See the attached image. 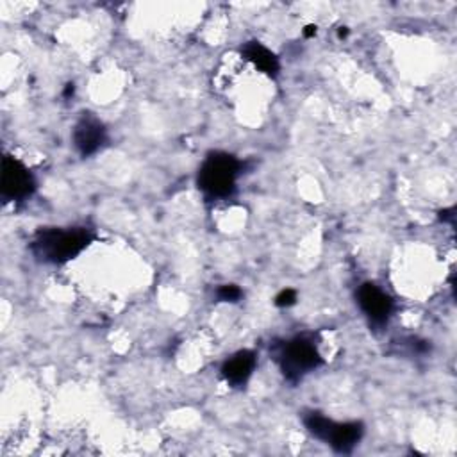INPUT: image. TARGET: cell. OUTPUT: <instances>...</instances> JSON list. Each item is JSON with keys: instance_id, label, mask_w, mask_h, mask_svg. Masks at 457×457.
<instances>
[{"instance_id": "6da1fadb", "label": "cell", "mask_w": 457, "mask_h": 457, "mask_svg": "<svg viewBox=\"0 0 457 457\" xmlns=\"http://www.w3.org/2000/svg\"><path fill=\"white\" fill-rule=\"evenodd\" d=\"M95 239L87 227H46L39 228L29 243L36 261L45 264H64L82 253Z\"/></svg>"}, {"instance_id": "7a4b0ae2", "label": "cell", "mask_w": 457, "mask_h": 457, "mask_svg": "<svg viewBox=\"0 0 457 457\" xmlns=\"http://www.w3.org/2000/svg\"><path fill=\"white\" fill-rule=\"evenodd\" d=\"M270 355L284 378L291 384H296L323 364V357L312 334H296L287 339H277L270 346Z\"/></svg>"}, {"instance_id": "3957f363", "label": "cell", "mask_w": 457, "mask_h": 457, "mask_svg": "<svg viewBox=\"0 0 457 457\" xmlns=\"http://www.w3.org/2000/svg\"><path fill=\"white\" fill-rule=\"evenodd\" d=\"M241 168V161L232 154L223 150L209 152L198 168L196 186L209 200L228 198L236 191Z\"/></svg>"}, {"instance_id": "277c9868", "label": "cell", "mask_w": 457, "mask_h": 457, "mask_svg": "<svg viewBox=\"0 0 457 457\" xmlns=\"http://www.w3.org/2000/svg\"><path fill=\"white\" fill-rule=\"evenodd\" d=\"M307 432L337 453H352L364 436L362 421H334L318 411L302 416Z\"/></svg>"}, {"instance_id": "5b68a950", "label": "cell", "mask_w": 457, "mask_h": 457, "mask_svg": "<svg viewBox=\"0 0 457 457\" xmlns=\"http://www.w3.org/2000/svg\"><path fill=\"white\" fill-rule=\"evenodd\" d=\"M0 189H2V198L5 202H21L34 193L36 179L21 161L7 154L2 159Z\"/></svg>"}, {"instance_id": "8992f818", "label": "cell", "mask_w": 457, "mask_h": 457, "mask_svg": "<svg viewBox=\"0 0 457 457\" xmlns=\"http://www.w3.org/2000/svg\"><path fill=\"white\" fill-rule=\"evenodd\" d=\"M357 305L368 318L370 325L384 327L395 311L393 298L373 282H362L355 291Z\"/></svg>"}, {"instance_id": "52a82bcc", "label": "cell", "mask_w": 457, "mask_h": 457, "mask_svg": "<svg viewBox=\"0 0 457 457\" xmlns=\"http://www.w3.org/2000/svg\"><path fill=\"white\" fill-rule=\"evenodd\" d=\"M107 141L109 136L105 125L93 112H82L71 130V143L75 150L82 157H89L100 152Z\"/></svg>"}, {"instance_id": "ba28073f", "label": "cell", "mask_w": 457, "mask_h": 457, "mask_svg": "<svg viewBox=\"0 0 457 457\" xmlns=\"http://www.w3.org/2000/svg\"><path fill=\"white\" fill-rule=\"evenodd\" d=\"M257 366V353L253 350H239L221 364V377L232 387H245Z\"/></svg>"}, {"instance_id": "9c48e42d", "label": "cell", "mask_w": 457, "mask_h": 457, "mask_svg": "<svg viewBox=\"0 0 457 457\" xmlns=\"http://www.w3.org/2000/svg\"><path fill=\"white\" fill-rule=\"evenodd\" d=\"M241 55L252 62L259 71H262L264 75L275 79L280 71V61L278 57L270 50L266 48L262 43L259 41H246L243 46H241Z\"/></svg>"}, {"instance_id": "30bf717a", "label": "cell", "mask_w": 457, "mask_h": 457, "mask_svg": "<svg viewBox=\"0 0 457 457\" xmlns=\"http://www.w3.org/2000/svg\"><path fill=\"white\" fill-rule=\"evenodd\" d=\"M243 296V291L236 284H223L216 289V298L221 302H237Z\"/></svg>"}, {"instance_id": "8fae6325", "label": "cell", "mask_w": 457, "mask_h": 457, "mask_svg": "<svg viewBox=\"0 0 457 457\" xmlns=\"http://www.w3.org/2000/svg\"><path fill=\"white\" fill-rule=\"evenodd\" d=\"M296 302V291L287 287V289H282L277 296H275V305L278 307H289Z\"/></svg>"}, {"instance_id": "7c38bea8", "label": "cell", "mask_w": 457, "mask_h": 457, "mask_svg": "<svg viewBox=\"0 0 457 457\" xmlns=\"http://www.w3.org/2000/svg\"><path fill=\"white\" fill-rule=\"evenodd\" d=\"M316 25H305V29H303V36L305 37H312V36H316Z\"/></svg>"}, {"instance_id": "4fadbf2b", "label": "cell", "mask_w": 457, "mask_h": 457, "mask_svg": "<svg viewBox=\"0 0 457 457\" xmlns=\"http://www.w3.org/2000/svg\"><path fill=\"white\" fill-rule=\"evenodd\" d=\"M73 89H75V87H73V84H68V86H66V89H64V96L73 95Z\"/></svg>"}, {"instance_id": "5bb4252c", "label": "cell", "mask_w": 457, "mask_h": 457, "mask_svg": "<svg viewBox=\"0 0 457 457\" xmlns=\"http://www.w3.org/2000/svg\"><path fill=\"white\" fill-rule=\"evenodd\" d=\"M348 34V30L345 29V27H341V30H339V37H345Z\"/></svg>"}]
</instances>
